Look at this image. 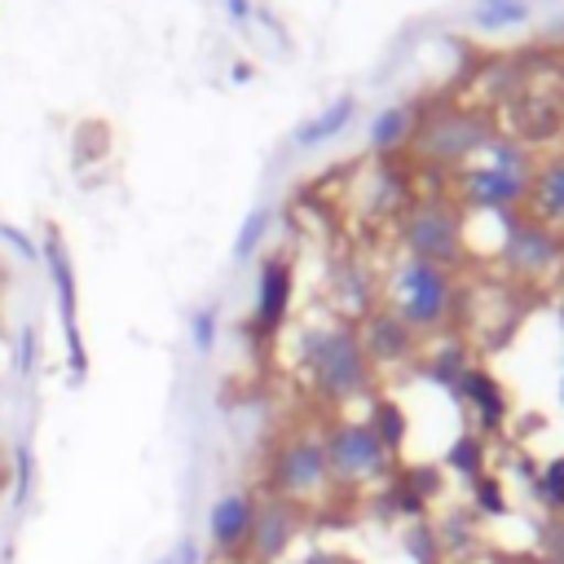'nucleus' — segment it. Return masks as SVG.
Segmentation results:
<instances>
[{
    "label": "nucleus",
    "mask_w": 564,
    "mask_h": 564,
    "mask_svg": "<svg viewBox=\"0 0 564 564\" xmlns=\"http://www.w3.org/2000/svg\"><path fill=\"white\" fill-rule=\"evenodd\" d=\"M295 370L308 383V392L326 405H348L357 397H370L375 366L361 348V335L352 322H308L295 335Z\"/></svg>",
    "instance_id": "obj_1"
},
{
    "label": "nucleus",
    "mask_w": 564,
    "mask_h": 564,
    "mask_svg": "<svg viewBox=\"0 0 564 564\" xmlns=\"http://www.w3.org/2000/svg\"><path fill=\"white\" fill-rule=\"evenodd\" d=\"M388 300H392L388 308L414 335H436L441 326H449V317L458 308V278H454V269L401 256L388 278Z\"/></svg>",
    "instance_id": "obj_2"
},
{
    "label": "nucleus",
    "mask_w": 564,
    "mask_h": 564,
    "mask_svg": "<svg viewBox=\"0 0 564 564\" xmlns=\"http://www.w3.org/2000/svg\"><path fill=\"white\" fill-rule=\"evenodd\" d=\"M397 234H401V251L410 260L458 269L463 256H467V220H463V207H454V203H445L436 194L405 203Z\"/></svg>",
    "instance_id": "obj_3"
},
{
    "label": "nucleus",
    "mask_w": 564,
    "mask_h": 564,
    "mask_svg": "<svg viewBox=\"0 0 564 564\" xmlns=\"http://www.w3.org/2000/svg\"><path fill=\"white\" fill-rule=\"evenodd\" d=\"M322 449H326L330 485H344V489L383 485L401 463L388 454V445L375 436L366 419H330L322 432Z\"/></svg>",
    "instance_id": "obj_4"
},
{
    "label": "nucleus",
    "mask_w": 564,
    "mask_h": 564,
    "mask_svg": "<svg viewBox=\"0 0 564 564\" xmlns=\"http://www.w3.org/2000/svg\"><path fill=\"white\" fill-rule=\"evenodd\" d=\"M502 220V242H498V256H502V269L520 282H546L564 269V234L533 220L529 212H507L498 216Z\"/></svg>",
    "instance_id": "obj_5"
},
{
    "label": "nucleus",
    "mask_w": 564,
    "mask_h": 564,
    "mask_svg": "<svg viewBox=\"0 0 564 564\" xmlns=\"http://www.w3.org/2000/svg\"><path fill=\"white\" fill-rule=\"evenodd\" d=\"M335 485H330V467H326V449H322V436L313 432H291L273 458H269V494L273 498H286V502H317L326 498Z\"/></svg>",
    "instance_id": "obj_6"
},
{
    "label": "nucleus",
    "mask_w": 564,
    "mask_h": 564,
    "mask_svg": "<svg viewBox=\"0 0 564 564\" xmlns=\"http://www.w3.org/2000/svg\"><path fill=\"white\" fill-rule=\"evenodd\" d=\"M40 260H44V269H48L53 295H57L62 335H66V366H70V379L79 383V379L88 375V348H84V330H79V278H75L70 251H66V238H62L57 229L44 234V242H40Z\"/></svg>",
    "instance_id": "obj_7"
},
{
    "label": "nucleus",
    "mask_w": 564,
    "mask_h": 564,
    "mask_svg": "<svg viewBox=\"0 0 564 564\" xmlns=\"http://www.w3.org/2000/svg\"><path fill=\"white\" fill-rule=\"evenodd\" d=\"M304 520H308V507L269 494L264 502H256V520H251V538H247V555L242 560H251V564H286L295 555Z\"/></svg>",
    "instance_id": "obj_8"
},
{
    "label": "nucleus",
    "mask_w": 564,
    "mask_h": 564,
    "mask_svg": "<svg viewBox=\"0 0 564 564\" xmlns=\"http://www.w3.org/2000/svg\"><path fill=\"white\" fill-rule=\"evenodd\" d=\"M489 141H494L489 123L471 110H436L427 119V128L419 132V150L436 163H463L476 150H485Z\"/></svg>",
    "instance_id": "obj_9"
},
{
    "label": "nucleus",
    "mask_w": 564,
    "mask_h": 564,
    "mask_svg": "<svg viewBox=\"0 0 564 564\" xmlns=\"http://www.w3.org/2000/svg\"><path fill=\"white\" fill-rule=\"evenodd\" d=\"M458 194H463V207H471V212L507 216V212H520L529 203V176L524 172H511V167H498V163L485 159V163L463 167Z\"/></svg>",
    "instance_id": "obj_10"
},
{
    "label": "nucleus",
    "mask_w": 564,
    "mask_h": 564,
    "mask_svg": "<svg viewBox=\"0 0 564 564\" xmlns=\"http://www.w3.org/2000/svg\"><path fill=\"white\" fill-rule=\"evenodd\" d=\"M291 300H295V264L291 256L273 251L256 269V304H251L256 335H278L282 322L291 317Z\"/></svg>",
    "instance_id": "obj_11"
},
{
    "label": "nucleus",
    "mask_w": 564,
    "mask_h": 564,
    "mask_svg": "<svg viewBox=\"0 0 564 564\" xmlns=\"http://www.w3.org/2000/svg\"><path fill=\"white\" fill-rule=\"evenodd\" d=\"M454 401L467 405V414H471L480 436H498L511 423V397L485 366H467V375L454 388Z\"/></svg>",
    "instance_id": "obj_12"
},
{
    "label": "nucleus",
    "mask_w": 564,
    "mask_h": 564,
    "mask_svg": "<svg viewBox=\"0 0 564 564\" xmlns=\"http://www.w3.org/2000/svg\"><path fill=\"white\" fill-rule=\"evenodd\" d=\"M251 520H256V498L242 489H229L212 502L207 511V542L220 560H242L247 555V538H251Z\"/></svg>",
    "instance_id": "obj_13"
},
{
    "label": "nucleus",
    "mask_w": 564,
    "mask_h": 564,
    "mask_svg": "<svg viewBox=\"0 0 564 564\" xmlns=\"http://www.w3.org/2000/svg\"><path fill=\"white\" fill-rule=\"evenodd\" d=\"M357 335H361V348H366V357H370L375 370L379 366H405L419 352V335L392 308L366 313V322L357 326Z\"/></svg>",
    "instance_id": "obj_14"
},
{
    "label": "nucleus",
    "mask_w": 564,
    "mask_h": 564,
    "mask_svg": "<svg viewBox=\"0 0 564 564\" xmlns=\"http://www.w3.org/2000/svg\"><path fill=\"white\" fill-rule=\"evenodd\" d=\"M524 207H529L533 220H542V225H551V229L564 234V154H555V159H546V163L533 167V176H529V203Z\"/></svg>",
    "instance_id": "obj_15"
},
{
    "label": "nucleus",
    "mask_w": 564,
    "mask_h": 564,
    "mask_svg": "<svg viewBox=\"0 0 564 564\" xmlns=\"http://www.w3.org/2000/svg\"><path fill=\"white\" fill-rule=\"evenodd\" d=\"M441 471L458 476V480H476L489 471V436H480L476 427H463L449 445H445V458H441Z\"/></svg>",
    "instance_id": "obj_16"
},
{
    "label": "nucleus",
    "mask_w": 564,
    "mask_h": 564,
    "mask_svg": "<svg viewBox=\"0 0 564 564\" xmlns=\"http://www.w3.org/2000/svg\"><path fill=\"white\" fill-rule=\"evenodd\" d=\"M352 115H357V97H352V93L335 97L326 110H317L313 119H304V123L295 128V145L313 150V145H326V141H335V137H339V132L352 123Z\"/></svg>",
    "instance_id": "obj_17"
},
{
    "label": "nucleus",
    "mask_w": 564,
    "mask_h": 564,
    "mask_svg": "<svg viewBox=\"0 0 564 564\" xmlns=\"http://www.w3.org/2000/svg\"><path fill=\"white\" fill-rule=\"evenodd\" d=\"M414 128H419V110H414V106H405V101L383 106V110L370 119V145H375V154L401 150V145L414 137Z\"/></svg>",
    "instance_id": "obj_18"
},
{
    "label": "nucleus",
    "mask_w": 564,
    "mask_h": 564,
    "mask_svg": "<svg viewBox=\"0 0 564 564\" xmlns=\"http://www.w3.org/2000/svg\"><path fill=\"white\" fill-rule=\"evenodd\" d=\"M366 423H370L375 436L388 445V454L401 458V445H405V436H410V414H405V405L392 401V397H370Z\"/></svg>",
    "instance_id": "obj_19"
},
{
    "label": "nucleus",
    "mask_w": 564,
    "mask_h": 564,
    "mask_svg": "<svg viewBox=\"0 0 564 564\" xmlns=\"http://www.w3.org/2000/svg\"><path fill=\"white\" fill-rule=\"evenodd\" d=\"M401 551L414 560V564H445V546H441V529L436 520H405L401 529Z\"/></svg>",
    "instance_id": "obj_20"
},
{
    "label": "nucleus",
    "mask_w": 564,
    "mask_h": 564,
    "mask_svg": "<svg viewBox=\"0 0 564 564\" xmlns=\"http://www.w3.org/2000/svg\"><path fill=\"white\" fill-rule=\"evenodd\" d=\"M529 494L546 516H564V454L546 458L533 476H529Z\"/></svg>",
    "instance_id": "obj_21"
},
{
    "label": "nucleus",
    "mask_w": 564,
    "mask_h": 564,
    "mask_svg": "<svg viewBox=\"0 0 564 564\" xmlns=\"http://www.w3.org/2000/svg\"><path fill=\"white\" fill-rule=\"evenodd\" d=\"M467 348L458 344V339H449V344H441L432 357H427V366H423V375L436 383V388H445L449 397H454V388H458V379L467 375Z\"/></svg>",
    "instance_id": "obj_22"
},
{
    "label": "nucleus",
    "mask_w": 564,
    "mask_h": 564,
    "mask_svg": "<svg viewBox=\"0 0 564 564\" xmlns=\"http://www.w3.org/2000/svg\"><path fill=\"white\" fill-rule=\"evenodd\" d=\"M269 229H273V207H251L247 216H242V225H238V234H234V260H251L264 242H269Z\"/></svg>",
    "instance_id": "obj_23"
},
{
    "label": "nucleus",
    "mask_w": 564,
    "mask_h": 564,
    "mask_svg": "<svg viewBox=\"0 0 564 564\" xmlns=\"http://www.w3.org/2000/svg\"><path fill=\"white\" fill-rule=\"evenodd\" d=\"M471 516H480V520H485V516H489V520H494V516H507V485H502L498 476L485 471V476L471 480Z\"/></svg>",
    "instance_id": "obj_24"
},
{
    "label": "nucleus",
    "mask_w": 564,
    "mask_h": 564,
    "mask_svg": "<svg viewBox=\"0 0 564 564\" xmlns=\"http://www.w3.org/2000/svg\"><path fill=\"white\" fill-rule=\"evenodd\" d=\"M529 18V0H498V4H476L471 22L480 31H502V26H516Z\"/></svg>",
    "instance_id": "obj_25"
},
{
    "label": "nucleus",
    "mask_w": 564,
    "mask_h": 564,
    "mask_svg": "<svg viewBox=\"0 0 564 564\" xmlns=\"http://www.w3.org/2000/svg\"><path fill=\"white\" fill-rule=\"evenodd\" d=\"M436 529H441V546H445V555H454V551H467V546H471V538H476V516H467V511H449L445 520H436Z\"/></svg>",
    "instance_id": "obj_26"
},
{
    "label": "nucleus",
    "mask_w": 564,
    "mask_h": 564,
    "mask_svg": "<svg viewBox=\"0 0 564 564\" xmlns=\"http://www.w3.org/2000/svg\"><path fill=\"white\" fill-rule=\"evenodd\" d=\"M216 335H220V313H216V304L194 308V317H189V339H194V348H198V352H212V348H216Z\"/></svg>",
    "instance_id": "obj_27"
},
{
    "label": "nucleus",
    "mask_w": 564,
    "mask_h": 564,
    "mask_svg": "<svg viewBox=\"0 0 564 564\" xmlns=\"http://www.w3.org/2000/svg\"><path fill=\"white\" fill-rule=\"evenodd\" d=\"M35 489V454L31 445H18L13 449V507H22Z\"/></svg>",
    "instance_id": "obj_28"
},
{
    "label": "nucleus",
    "mask_w": 564,
    "mask_h": 564,
    "mask_svg": "<svg viewBox=\"0 0 564 564\" xmlns=\"http://www.w3.org/2000/svg\"><path fill=\"white\" fill-rule=\"evenodd\" d=\"M538 555L546 564H564V516H546L538 524Z\"/></svg>",
    "instance_id": "obj_29"
},
{
    "label": "nucleus",
    "mask_w": 564,
    "mask_h": 564,
    "mask_svg": "<svg viewBox=\"0 0 564 564\" xmlns=\"http://www.w3.org/2000/svg\"><path fill=\"white\" fill-rule=\"evenodd\" d=\"M286 564H352V555L335 546H308V551H295Z\"/></svg>",
    "instance_id": "obj_30"
},
{
    "label": "nucleus",
    "mask_w": 564,
    "mask_h": 564,
    "mask_svg": "<svg viewBox=\"0 0 564 564\" xmlns=\"http://www.w3.org/2000/svg\"><path fill=\"white\" fill-rule=\"evenodd\" d=\"M198 555H203L198 542H194V538H181V542H176L167 555H159L154 564H198Z\"/></svg>",
    "instance_id": "obj_31"
},
{
    "label": "nucleus",
    "mask_w": 564,
    "mask_h": 564,
    "mask_svg": "<svg viewBox=\"0 0 564 564\" xmlns=\"http://www.w3.org/2000/svg\"><path fill=\"white\" fill-rule=\"evenodd\" d=\"M35 352H40V339H35V326L22 330V344H18V366L22 370H35Z\"/></svg>",
    "instance_id": "obj_32"
},
{
    "label": "nucleus",
    "mask_w": 564,
    "mask_h": 564,
    "mask_svg": "<svg viewBox=\"0 0 564 564\" xmlns=\"http://www.w3.org/2000/svg\"><path fill=\"white\" fill-rule=\"evenodd\" d=\"M0 234H4V238H9V242H13V247L26 256V260H40V247H35V242H31L22 229H13V225H0Z\"/></svg>",
    "instance_id": "obj_33"
},
{
    "label": "nucleus",
    "mask_w": 564,
    "mask_h": 564,
    "mask_svg": "<svg viewBox=\"0 0 564 564\" xmlns=\"http://www.w3.org/2000/svg\"><path fill=\"white\" fill-rule=\"evenodd\" d=\"M225 9H229V18H238V22H247L256 9H251V0H225Z\"/></svg>",
    "instance_id": "obj_34"
},
{
    "label": "nucleus",
    "mask_w": 564,
    "mask_h": 564,
    "mask_svg": "<svg viewBox=\"0 0 564 564\" xmlns=\"http://www.w3.org/2000/svg\"><path fill=\"white\" fill-rule=\"evenodd\" d=\"M229 75H234V84H247V79H251V62H234Z\"/></svg>",
    "instance_id": "obj_35"
},
{
    "label": "nucleus",
    "mask_w": 564,
    "mask_h": 564,
    "mask_svg": "<svg viewBox=\"0 0 564 564\" xmlns=\"http://www.w3.org/2000/svg\"><path fill=\"white\" fill-rule=\"evenodd\" d=\"M0 494H4V467H0Z\"/></svg>",
    "instance_id": "obj_36"
},
{
    "label": "nucleus",
    "mask_w": 564,
    "mask_h": 564,
    "mask_svg": "<svg viewBox=\"0 0 564 564\" xmlns=\"http://www.w3.org/2000/svg\"><path fill=\"white\" fill-rule=\"evenodd\" d=\"M476 4H498V0H476Z\"/></svg>",
    "instance_id": "obj_37"
},
{
    "label": "nucleus",
    "mask_w": 564,
    "mask_h": 564,
    "mask_svg": "<svg viewBox=\"0 0 564 564\" xmlns=\"http://www.w3.org/2000/svg\"><path fill=\"white\" fill-rule=\"evenodd\" d=\"M560 401H564V388H560Z\"/></svg>",
    "instance_id": "obj_38"
},
{
    "label": "nucleus",
    "mask_w": 564,
    "mask_h": 564,
    "mask_svg": "<svg viewBox=\"0 0 564 564\" xmlns=\"http://www.w3.org/2000/svg\"><path fill=\"white\" fill-rule=\"evenodd\" d=\"M560 317H564V304H560Z\"/></svg>",
    "instance_id": "obj_39"
},
{
    "label": "nucleus",
    "mask_w": 564,
    "mask_h": 564,
    "mask_svg": "<svg viewBox=\"0 0 564 564\" xmlns=\"http://www.w3.org/2000/svg\"><path fill=\"white\" fill-rule=\"evenodd\" d=\"M0 278H4V269H0Z\"/></svg>",
    "instance_id": "obj_40"
},
{
    "label": "nucleus",
    "mask_w": 564,
    "mask_h": 564,
    "mask_svg": "<svg viewBox=\"0 0 564 564\" xmlns=\"http://www.w3.org/2000/svg\"><path fill=\"white\" fill-rule=\"evenodd\" d=\"M560 388H564V383H560Z\"/></svg>",
    "instance_id": "obj_41"
},
{
    "label": "nucleus",
    "mask_w": 564,
    "mask_h": 564,
    "mask_svg": "<svg viewBox=\"0 0 564 564\" xmlns=\"http://www.w3.org/2000/svg\"><path fill=\"white\" fill-rule=\"evenodd\" d=\"M352 564H357V560H352Z\"/></svg>",
    "instance_id": "obj_42"
}]
</instances>
